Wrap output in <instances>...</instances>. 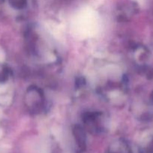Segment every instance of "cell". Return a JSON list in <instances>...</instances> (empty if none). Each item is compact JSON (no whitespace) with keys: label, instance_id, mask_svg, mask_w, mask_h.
Wrapping results in <instances>:
<instances>
[{"label":"cell","instance_id":"cell-1","mask_svg":"<svg viewBox=\"0 0 153 153\" xmlns=\"http://www.w3.org/2000/svg\"><path fill=\"white\" fill-rule=\"evenodd\" d=\"M73 134L76 146L77 152H83L86 149V135L80 126H76L73 128Z\"/></svg>","mask_w":153,"mask_h":153},{"label":"cell","instance_id":"cell-2","mask_svg":"<svg viewBox=\"0 0 153 153\" xmlns=\"http://www.w3.org/2000/svg\"><path fill=\"white\" fill-rule=\"evenodd\" d=\"M116 146H112V149L107 152V153H132L130 146L124 141L118 142Z\"/></svg>","mask_w":153,"mask_h":153},{"label":"cell","instance_id":"cell-3","mask_svg":"<svg viewBox=\"0 0 153 153\" xmlns=\"http://www.w3.org/2000/svg\"><path fill=\"white\" fill-rule=\"evenodd\" d=\"M145 153H153V139L152 141L148 143V146L146 148Z\"/></svg>","mask_w":153,"mask_h":153}]
</instances>
